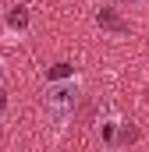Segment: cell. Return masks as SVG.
I'll return each mask as SVG.
<instances>
[{
  "mask_svg": "<svg viewBox=\"0 0 149 152\" xmlns=\"http://www.w3.org/2000/svg\"><path fill=\"white\" fill-rule=\"evenodd\" d=\"M74 103H78V81L74 78H57L46 85V96H43V106H46V117L53 120V127L60 131L74 113Z\"/></svg>",
  "mask_w": 149,
  "mask_h": 152,
  "instance_id": "6da1fadb",
  "label": "cell"
},
{
  "mask_svg": "<svg viewBox=\"0 0 149 152\" xmlns=\"http://www.w3.org/2000/svg\"><path fill=\"white\" fill-rule=\"evenodd\" d=\"M96 21H100V25H103V28H110V32H128V25H124V21H121V18H117V14H114L110 7H103V11H100V14H96Z\"/></svg>",
  "mask_w": 149,
  "mask_h": 152,
  "instance_id": "7a4b0ae2",
  "label": "cell"
},
{
  "mask_svg": "<svg viewBox=\"0 0 149 152\" xmlns=\"http://www.w3.org/2000/svg\"><path fill=\"white\" fill-rule=\"evenodd\" d=\"M121 127V117L114 113V110H107V113L100 117V131H103V142H114V131Z\"/></svg>",
  "mask_w": 149,
  "mask_h": 152,
  "instance_id": "3957f363",
  "label": "cell"
},
{
  "mask_svg": "<svg viewBox=\"0 0 149 152\" xmlns=\"http://www.w3.org/2000/svg\"><path fill=\"white\" fill-rule=\"evenodd\" d=\"M7 25H11V32H14V28H18V32H25V25H29L25 7H14V11H11V18H7Z\"/></svg>",
  "mask_w": 149,
  "mask_h": 152,
  "instance_id": "277c9868",
  "label": "cell"
},
{
  "mask_svg": "<svg viewBox=\"0 0 149 152\" xmlns=\"http://www.w3.org/2000/svg\"><path fill=\"white\" fill-rule=\"evenodd\" d=\"M71 75V64H53V71H50V78L57 81V78H68Z\"/></svg>",
  "mask_w": 149,
  "mask_h": 152,
  "instance_id": "5b68a950",
  "label": "cell"
},
{
  "mask_svg": "<svg viewBox=\"0 0 149 152\" xmlns=\"http://www.w3.org/2000/svg\"><path fill=\"white\" fill-rule=\"evenodd\" d=\"M4 81H7V67H4V60H0V88H4Z\"/></svg>",
  "mask_w": 149,
  "mask_h": 152,
  "instance_id": "8992f818",
  "label": "cell"
},
{
  "mask_svg": "<svg viewBox=\"0 0 149 152\" xmlns=\"http://www.w3.org/2000/svg\"><path fill=\"white\" fill-rule=\"evenodd\" d=\"M0 113H4V96H0Z\"/></svg>",
  "mask_w": 149,
  "mask_h": 152,
  "instance_id": "52a82bcc",
  "label": "cell"
}]
</instances>
